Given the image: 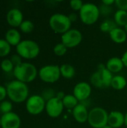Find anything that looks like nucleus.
Wrapping results in <instances>:
<instances>
[{
	"mask_svg": "<svg viewBox=\"0 0 127 128\" xmlns=\"http://www.w3.org/2000/svg\"><path fill=\"white\" fill-rule=\"evenodd\" d=\"M6 89L8 98L14 103L20 104L28 99L29 91L26 83L19 80H13L7 84Z\"/></svg>",
	"mask_w": 127,
	"mask_h": 128,
	"instance_id": "obj_1",
	"label": "nucleus"
},
{
	"mask_svg": "<svg viewBox=\"0 0 127 128\" xmlns=\"http://www.w3.org/2000/svg\"><path fill=\"white\" fill-rule=\"evenodd\" d=\"M13 73V76L16 78V80L24 83L34 81L38 74L36 67L28 62H22L20 64L16 66Z\"/></svg>",
	"mask_w": 127,
	"mask_h": 128,
	"instance_id": "obj_2",
	"label": "nucleus"
},
{
	"mask_svg": "<svg viewBox=\"0 0 127 128\" xmlns=\"http://www.w3.org/2000/svg\"><path fill=\"white\" fill-rule=\"evenodd\" d=\"M112 73L110 72L104 64H99L97 70L91 76V83L99 88L111 86L113 79Z\"/></svg>",
	"mask_w": 127,
	"mask_h": 128,
	"instance_id": "obj_3",
	"label": "nucleus"
},
{
	"mask_svg": "<svg viewBox=\"0 0 127 128\" xmlns=\"http://www.w3.org/2000/svg\"><path fill=\"white\" fill-rule=\"evenodd\" d=\"M17 54L26 59H32L36 58L40 53L39 45L32 40H22L16 46Z\"/></svg>",
	"mask_w": 127,
	"mask_h": 128,
	"instance_id": "obj_4",
	"label": "nucleus"
},
{
	"mask_svg": "<svg viewBox=\"0 0 127 128\" xmlns=\"http://www.w3.org/2000/svg\"><path fill=\"white\" fill-rule=\"evenodd\" d=\"M100 15L99 7L94 3H85L79 11V18L85 25H93Z\"/></svg>",
	"mask_w": 127,
	"mask_h": 128,
	"instance_id": "obj_5",
	"label": "nucleus"
},
{
	"mask_svg": "<svg viewBox=\"0 0 127 128\" xmlns=\"http://www.w3.org/2000/svg\"><path fill=\"white\" fill-rule=\"evenodd\" d=\"M109 113L102 107H94L89 111L88 122L93 128H103L108 125Z\"/></svg>",
	"mask_w": 127,
	"mask_h": 128,
	"instance_id": "obj_6",
	"label": "nucleus"
},
{
	"mask_svg": "<svg viewBox=\"0 0 127 128\" xmlns=\"http://www.w3.org/2000/svg\"><path fill=\"white\" fill-rule=\"evenodd\" d=\"M71 23L68 16L62 14H55L50 16L49 20L50 28L55 32L61 34L71 28Z\"/></svg>",
	"mask_w": 127,
	"mask_h": 128,
	"instance_id": "obj_7",
	"label": "nucleus"
},
{
	"mask_svg": "<svg viewBox=\"0 0 127 128\" xmlns=\"http://www.w3.org/2000/svg\"><path fill=\"white\" fill-rule=\"evenodd\" d=\"M40 79L47 83H53L57 82L61 76L60 66L55 64H49L42 67L38 71Z\"/></svg>",
	"mask_w": 127,
	"mask_h": 128,
	"instance_id": "obj_8",
	"label": "nucleus"
},
{
	"mask_svg": "<svg viewBox=\"0 0 127 128\" xmlns=\"http://www.w3.org/2000/svg\"><path fill=\"white\" fill-rule=\"evenodd\" d=\"M25 107L29 114L37 116L45 110L46 100L43 98L41 95L34 94L27 99Z\"/></svg>",
	"mask_w": 127,
	"mask_h": 128,
	"instance_id": "obj_9",
	"label": "nucleus"
},
{
	"mask_svg": "<svg viewBox=\"0 0 127 128\" xmlns=\"http://www.w3.org/2000/svg\"><path fill=\"white\" fill-rule=\"evenodd\" d=\"M82 40V33L76 28H70L61 35V43L67 48H73L77 46Z\"/></svg>",
	"mask_w": 127,
	"mask_h": 128,
	"instance_id": "obj_10",
	"label": "nucleus"
},
{
	"mask_svg": "<svg viewBox=\"0 0 127 128\" xmlns=\"http://www.w3.org/2000/svg\"><path fill=\"white\" fill-rule=\"evenodd\" d=\"M64 106L61 100L58 98H54L46 102V112L51 118H58L61 116Z\"/></svg>",
	"mask_w": 127,
	"mask_h": 128,
	"instance_id": "obj_11",
	"label": "nucleus"
},
{
	"mask_svg": "<svg viewBox=\"0 0 127 128\" xmlns=\"http://www.w3.org/2000/svg\"><path fill=\"white\" fill-rule=\"evenodd\" d=\"M91 94V85L86 82L77 83L73 88V95L79 102H83L89 98Z\"/></svg>",
	"mask_w": 127,
	"mask_h": 128,
	"instance_id": "obj_12",
	"label": "nucleus"
},
{
	"mask_svg": "<svg viewBox=\"0 0 127 128\" xmlns=\"http://www.w3.org/2000/svg\"><path fill=\"white\" fill-rule=\"evenodd\" d=\"M1 128H19L21 124L19 116L13 112L3 114L1 117Z\"/></svg>",
	"mask_w": 127,
	"mask_h": 128,
	"instance_id": "obj_13",
	"label": "nucleus"
},
{
	"mask_svg": "<svg viewBox=\"0 0 127 128\" xmlns=\"http://www.w3.org/2000/svg\"><path fill=\"white\" fill-rule=\"evenodd\" d=\"M7 22L13 27H19L23 22V15L18 8L10 9L7 14Z\"/></svg>",
	"mask_w": 127,
	"mask_h": 128,
	"instance_id": "obj_14",
	"label": "nucleus"
},
{
	"mask_svg": "<svg viewBox=\"0 0 127 128\" xmlns=\"http://www.w3.org/2000/svg\"><path fill=\"white\" fill-rule=\"evenodd\" d=\"M72 114H73L74 119L80 124L88 122L89 112L88 111L86 106L83 104L82 103L79 104L72 110Z\"/></svg>",
	"mask_w": 127,
	"mask_h": 128,
	"instance_id": "obj_15",
	"label": "nucleus"
},
{
	"mask_svg": "<svg viewBox=\"0 0 127 128\" xmlns=\"http://www.w3.org/2000/svg\"><path fill=\"white\" fill-rule=\"evenodd\" d=\"M108 124L113 128H121L125 124V115L119 111H112L109 114Z\"/></svg>",
	"mask_w": 127,
	"mask_h": 128,
	"instance_id": "obj_16",
	"label": "nucleus"
},
{
	"mask_svg": "<svg viewBox=\"0 0 127 128\" xmlns=\"http://www.w3.org/2000/svg\"><path fill=\"white\" fill-rule=\"evenodd\" d=\"M124 65L122 62V59L118 57H112L109 58L106 64V68L112 74H117L122 70Z\"/></svg>",
	"mask_w": 127,
	"mask_h": 128,
	"instance_id": "obj_17",
	"label": "nucleus"
},
{
	"mask_svg": "<svg viewBox=\"0 0 127 128\" xmlns=\"http://www.w3.org/2000/svg\"><path fill=\"white\" fill-rule=\"evenodd\" d=\"M112 40L116 44H123L127 40V34L124 29L117 27L109 33Z\"/></svg>",
	"mask_w": 127,
	"mask_h": 128,
	"instance_id": "obj_18",
	"label": "nucleus"
},
{
	"mask_svg": "<svg viewBox=\"0 0 127 128\" xmlns=\"http://www.w3.org/2000/svg\"><path fill=\"white\" fill-rule=\"evenodd\" d=\"M5 40L10 46H17L21 42L20 33L15 28L9 29L5 34Z\"/></svg>",
	"mask_w": 127,
	"mask_h": 128,
	"instance_id": "obj_19",
	"label": "nucleus"
},
{
	"mask_svg": "<svg viewBox=\"0 0 127 128\" xmlns=\"http://www.w3.org/2000/svg\"><path fill=\"white\" fill-rule=\"evenodd\" d=\"M61 76L65 79H72L76 74L75 68L70 64H63L60 66Z\"/></svg>",
	"mask_w": 127,
	"mask_h": 128,
	"instance_id": "obj_20",
	"label": "nucleus"
},
{
	"mask_svg": "<svg viewBox=\"0 0 127 128\" xmlns=\"http://www.w3.org/2000/svg\"><path fill=\"white\" fill-rule=\"evenodd\" d=\"M127 82L126 78L121 75H116L113 76L111 87L115 90H122L127 86Z\"/></svg>",
	"mask_w": 127,
	"mask_h": 128,
	"instance_id": "obj_21",
	"label": "nucleus"
},
{
	"mask_svg": "<svg viewBox=\"0 0 127 128\" xmlns=\"http://www.w3.org/2000/svg\"><path fill=\"white\" fill-rule=\"evenodd\" d=\"M63 105L64 108L68 110H73L79 103V101L76 99V98L73 94H66L65 97L62 100Z\"/></svg>",
	"mask_w": 127,
	"mask_h": 128,
	"instance_id": "obj_22",
	"label": "nucleus"
},
{
	"mask_svg": "<svg viewBox=\"0 0 127 128\" xmlns=\"http://www.w3.org/2000/svg\"><path fill=\"white\" fill-rule=\"evenodd\" d=\"M115 22L118 26H125L127 24V11L118 10L115 13Z\"/></svg>",
	"mask_w": 127,
	"mask_h": 128,
	"instance_id": "obj_23",
	"label": "nucleus"
},
{
	"mask_svg": "<svg viewBox=\"0 0 127 128\" xmlns=\"http://www.w3.org/2000/svg\"><path fill=\"white\" fill-rule=\"evenodd\" d=\"M118 26V25L116 24V22H115V20H109V19H107V20H105L101 24H100V28L102 32H108V33H110L113 29L116 28Z\"/></svg>",
	"mask_w": 127,
	"mask_h": 128,
	"instance_id": "obj_24",
	"label": "nucleus"
},
{
	"mask_svg": "<svg viewBox=\"0 0 127 128\" xmlns=\"http://www.w3.org/2000/svg\"><path fill=\"white\" fill-rule=\"evenodd\" d=\"M10 45L6 41V40L0 39V57L7 56L10 53Z\"/></svg>",
	"mask_w": 127,
	"mask_h": 128,
	"instance_id": "obj_25",
	"label": "nucleus"
},
{
	"mask_svg": "<svg viewBox=\"0 0 127 128\" xmlns=\"http://www.w3.org/2000/svg\"><path fill=\"white\" fill-rule=\"evenodd\" d=\"M21 31L24 33H30L34 30V23L30 20H24L19 26Z\"/></svg>",
	"mask_w": 127,
	"mask_h": 128,
	"instance_id": "obj_26",
	"label": "nucleus"
},
{
	"mask_svg": "<svg viewBox=\"0 0 127 128\" xmlns=\"http://www.w3.org/2000/svg\"><path fill=\"white\" fill-rule=\"evenodd\" d=\"M1 68L3 71L6 73H9V72H11L12 70L13 71L14 65L13 64L10 59L6 58V59H4L1 62Z\"/></svg>",
	"mask_w": 127,
	"mask_h": 128,
	"instance_id": "obj_27",
	"label": "nucleus"
},
{
	"mask_svg": "<svg viewBox=\"0 0 127 128\" xmlns=\"http://www.w3.org/2000/svg\"><path fill=\"white\" fill-rule=\"evenodd\" d=\"M53 51H54V53L56 56H64L66 54V52L67 51V48L62 43H59V44H57L54 46Z\"/></svg>",
	"mask_w": 127,
	"mask_h": 128,
	"instance_id": "obj_28",
	"label": "nucleus"
},
{
	"mask_svg": "<svg viewBox=\"0 0 127 128\" xmlns=\"http://www.w3.org/2000/svg\"><path fill=\"white\" fill-rule=\"evenodd\" d=\"M12 108H13V105L10 101L3 100L0 104V112L3 114L10 112L12 110Z\"/></svg>",
	"mask_w": 127,
	"mask_h": 128,
	"instance_id": "obj_29",
	"label": "nucleus"
},
{
	"mask_svg": "<svg viewBox=\"0 0 127 128\" xmlns=\"http://www.w3.org/2000/svg\"><path fill=\"white\" fill-rule=\"evenodd\" d=\"M41 96L43 97V98L46 102V101L49 100L50 99L55 98L56 97V94H55V92H54L53 89H52V88H47V89H45V91L43 92V94H42Z\"/></svg>",
	"mask_w": 127,
	"mask_h": 128,
	"instance_id": "obj_30",
	"label": "nucleus"
},
{
	"mask_svg": "<svg viewBox=\"0 0 127 128\" xmlns=\"http://www.w3.org/2000/svg\"><path fill=\"white\" fill-rule=\"evenodd\" d=\"M99 10H100V15H103L104 16H109L112 12V6H108V5L103 4L102 3H101V4L99 7Z\"/></svg>",
	"mask_w": 127,
	"mask_h": 128,
	"instance_id": "obj_31",
	"label": "nucleus"
},
{
	"mask_svg": "<svg viewBox=\"0 0 127 128\" xmlns=\"http://www.w3.org/2000/svg\"><path fill=\"white\" fill-rule=\"evenodd\" d=\"M83 4H84V3L81 0H72L70 2V8L75 11H80Z\"/></svg>",
	"mask_w": 127,
	"mask_h": 128,
	"instance_id": "obj_32",
	"label": "nucleus"
},
{
	"mask_svg": "<svg viewBox=\"0 0 127 128\" xmlns=\"http://www.w3.org/2000/svg\"><path fill=\"white\" fill-rule=\"evenodd\" d=\"M118 10L127 11V0H115V3Z\"/></svg>",
	"mask_w": 127,
	"mask_h": 128,
	"instance_id": "obj_33",
	"label": "nucleus"
},
{
	"mask_svg": "<svg viewBox=\"0 0 127 128\" xmlns=\"http://www.w3.org/2000/svg\"><path fill=\"white\" fill-rule=\"evenodd\" d=\"M10 61L12 62L13 64L14 65V68L19 64H20L22 63V61H21V57L17 54V55H13L12 56L11 58H10Z\"/></svg>",
	"mask_w": 127,
	"mask_h": 128,
	"instance_id": "obj_34",
	"label": "nucleus"
},
{
	"mask_svg": "<svg viewBox=\"0 0 127 128\" xmlns=\"http://www.w3.org/2000/svg\"><path fill=\"white\" fill-rule=\"evenodd\" d=\"M7 95V89L6 88H4L2 86H0V101H3L4 99L6 98V96Z\"/></svg>",
	"mask_w": 127,
	"mask_h": 128,
	"instance_id": "obj_35",
	"label": "nucleus"
},
{
	"mask_svg": "<svg viewBox=\"0 0 127 128\" xmlns=\"http://www.w3.org/2000/svg\"><path fill=\"white\" fill-rule=\"evenodd\" d=\"M68 17H69L70 20L71 21V22H75V21L77 20L78 15H77L76 13H72V14H70L68 16Z\"/></svg>",
	"mask_w": 127,
	"mask_h": 128,
	"instance_id": "obj_36",
	"label": "nucleus"
},
{
	"mask_svg": "<svg viewBox=\"0 0 127 128\" xmlns=\"http://www.w3.org/2000/svg\"><path fill=\"white\" fill-rule=\"evenodd\" d=\"M114 3H115V0H103L102 4L108 5V6H112Z\"/></svg>",
	"mask_w": 127,
	"mask_h": 128,
	"instance_id": "obj_37",
	"label": "nucleus"
},
{
	"mask_svg": "<svg viewBox=\"0 0 127 128\" xmlns=\"http://www.w3.org/2000/svg\"><path fill=\"white\" fill-rule=\"evenodd\" d=\"M121 59H122V62H123V63H124V67L127 68V51H126V52L123 54Z\"/></svg>",
	"mask_w": 127,
	"mask_h": 128,
	"instance_id": "obj_38",
	"label": "nucleus"
},
{
	"mask_svg": "<svg viewBox=\"0 0 127 128\" xmlns=\"http://www.w3.org/2000/svg\"><path fill=\"white\" fill-rule=\"evenodd\" d=\"M65 95L66 94H64V92H58L57 93V94H56V98H58V99H60V100H63V98L65 97Z\"/></svg>",
	"mask_w": 127,
	"mask_h": 128,
	"instance_id": "obj_39",
	"label": "nucleus"
},
{
	"mask_svg": "<svg viewBox=\"0 0 127 128\" xmlns=\"http://www.w3.org/2000/svg\"><path fill=\"white\" fill-rule=\"evenodd\" d=\"M125 125L127 128V113L125 114Z\"/></svg>",
	"mask_w": 127,
	"mask_h": 128,
	"instance_id": "obj_40",
	"label": "nucleus"
},
{
	"mask_svg": "<svg viewBox=\"0 0 127 128\" xmlns=\"http://www.w3.org/2000/svg\"><path fill=\"white\" fill-rule=\"evenodd\" d=\"M124 31L126 32V33L127 34V24L125 26H124Z\"/></svg>",
	"mask_w": 127,
	"mask_h": 128,
	"instance_id": "obj_41",
	"label": "nucleus"
},
{
	"mask_svg": "<svg viewBox=\"0 0 127 128\" xmlns=\"http://www.w3.org/2000/svg\"><path fill=\"white\" fill-rule=\"evenodd\" d=\"M112 128L111 126H109V125L108 124V125H106V126H105V127H104V128Z\"/></svg>",
	"mask_w": 127,
	"mask_h": 128,
	"instance_id": "obj_42",
	"label": "nucleus"
},
{
	"mask_svg": "<svg viewBox=\"0 0 127 128\" xmlns=\"http://www.w3.org/2000/svg\"><path fill=\"white\" fill-rule=\"evenodd\" d=\"M1 118H0V127H1Z\"/></svg>",
	"mask_w": 127,
	"mask_h": 128,
	"instance_id": "obj_43",
	"label": "nucleus"
}]
</instances>
